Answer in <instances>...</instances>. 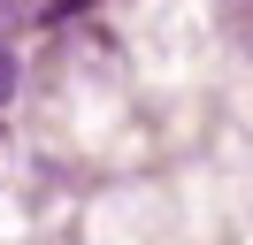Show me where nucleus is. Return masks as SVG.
<instances>
[{
  "instance_id": "nucleus-1",
  "label": "nucleus",
  "mask_w": 253,
  "mask_h": 245,
  "mask_svg": "<svg viewBox=\"0 0 253 245\" xmlns=\"http://www.w3.org/2000/svg\"><path fill=\"white\" fill-rule=\"evenodd\" d=\"M16 92V54H0V100Z\"/></svg>"
},
{
  "instance_id": "nucleus-2",
  "label": "nucleus",
  "mask_w": 253,
  "mask_h": 245,
  "mask_svg": "<svg viewBox=\"0 0 253 245\" xmlns=\"http://www.w3.org/2000/svg\"><path fill=\"white\" fill-rule=\"evenodd\" d=\"M8 15H16V0H0V23H8Z\"/></svg>"
}]
</instances>
